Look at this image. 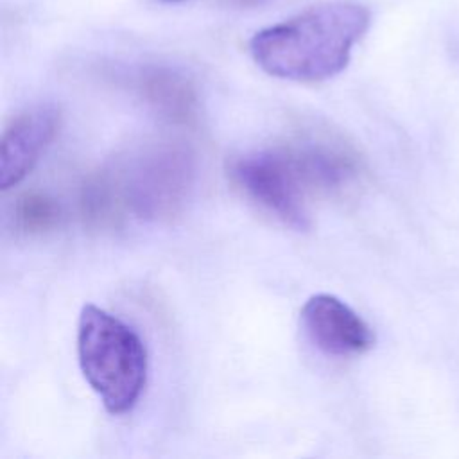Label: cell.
<instances>
[{
	"label": "cell",
	"instance_id": "6da1fadb",
	"mask_svg": "<svg viewBox=\"0 0 459 459\" xmlns=\"http://www.w3.org/2000/svg\"><path fill=\"white\" fill-rule=\"evenodd\" d=\"M369 22L364 5L319 4L258 30L249 41V54L273 77L296 82L326 81L346 68Z\"/></svg>",
	"mask_w": 459,
	"mask_h": 459
},
{
	"label": "cell",
	"instance_id": "7a4b0ae2",
	"mask_svg": "<svg viewBox=\"0 0 459 459\" xmlns=\"http://www.w3.org/2000/svg\"><path fill=\"white\" fill-rule=\"evenodd\" d=\"M77 359L84 380L109 414H126L147 382V350L133 326L84 305L77 325Z\"/></svg>",
	"mask_w": 459,
	"mask_h": 459
},
{
	"label": "cell",
	"instance_id": "3957f363",
	"mask_svg": "<svg viewBox=\"0 0 459 459\" xmlns=\"http://www.w3.org/2000/svg\"><path fill=\"white\" fill-rule=\"evenodd\" d=\"M124 215L170 221L186 206L195 178L194 151L178 140H154L106 167Z\"/></svg>",
	"mask_w": 459,
	"mask_h": 459
},
{
	"label": "cell",
	"instance_id": "277c9868",
	"mask_svg": "<svg viewBox=\"0 0 459 459\" xmlns=\"http://www.w3.org/2000/svg\"><path fill=\"white\" fill-rule=\"evenodd\" d=\"M231 181L258 206L296 231L310 228L308 197L289 145L253 149L228 163Z\"/></svg>",
	"mask_w": 459,
	"mask_h": 459
},
{
	"label": "cell",
	"instance_id": "5b68a950",
	"mask_svg": "<svg viewBox=\"0 0 459 459\" xmlns=\"http://www.w3.org/2000/svg\"><path fill=\"white\" fill-rule=\"evenodd\" d=\"M287 145L310 195H342L359 185L362 174L360 160L341 138L328 133H308Z\"/></svg>",
	"mask_w": 459,
	"mask_h": 459
},
{
	"label": "cell",
	"instance_id": "8992f818",
	"mask_svg": "<svg viewBox=\"0 0 459 459\" xmlns=\"http://www.w3.org/2000/svg\"><path fill=\"white\" fill-rule=\"evenodd\" d=\"M301 326L310 342L332 357L362 355L375 344L373 328L332 294H314L305 301Z\"/></svg>",
	"mask_w": 459,
	"mask_h": 459
},
{
	"label": "cell",
	"instance_id": "52a82bcc",
	"mask_svg": "<svg viewBox=\"0 0 459 459\" xmlns=\"http://www.w3.org/2000/svg\"><path fill=\"white\" fill-rule=\"evenodd\" d=\"M61 111L54 104H34L7 124L0 145V186L9 190L18 185L38 163L56 138Z\"/></svg>",
	"mask_w": 459,
	"mask_h": 459
},
{
	"label": "cell",
	"instance_id": "ba28073f",
	"mask_svg": "<svg viewBox=\"0 0 459 459\" xmlns=\"http://www.w3.org/2000/svg\"><path fill=\"white\" fill-rule=\"evenodd\" d=\"M138 99L161 120L188 126L197 120L199 95L195 84L183 72L163 66H142L131 77Z\"/></svg>",
	"mask_w": 459,
	"mask_h": 459
},
{
	"label": "cell",
	"instance_id": "9c48e42d",
	"mask_svg": "<svg viewBox=\"0 0 459 459\" xmlns=\"http://www.w3.org/2000/svg\"><path fill=\"white\" fill-rule=\"evenodd\" d=\"M14 226L25 235H41L61 222L59 203L41 192H25L14 203Z\"/></svg>",
	"mask_w": 459,
	"mask_h": 459
}]
</instances>
